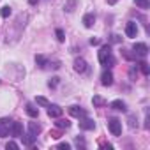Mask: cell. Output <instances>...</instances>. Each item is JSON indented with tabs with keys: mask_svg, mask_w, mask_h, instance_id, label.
<instances>
[{
	"mask_svg": "<svg viewBox=\"0 0 150 150\" xmlns=\"http://www.w3.org/2000/svg\"><path fill=\"white\" fill-rule=\"evenodd\" d=\"M99 64L104 65V67L115 65V55H113L110 44H106V46H103V48L99 50Z\"/></svg>",
	"mask_w": 150,
	"mask_h": 150,
	"instance_id": "obj_1",
	"label": "cell"
},
{
	"mask_svg": "<svg viewBox=\"0 0 150 150\" xmlns=\"http://www.w3.org/2000/svg\"><path fill=\"white\" fill-rule=\"evenodd\" d=\"M108 129L113 136H120L122 134V122L118 118H108Z\"/></svg>",
	"mask_w": 150,
	"mask_h": 150,
	"instance_id": "obj_2",
	"label": "cell"
},
{
	"mask_svg": "<svg viewBox=\"0 0 150 150\" xmlns=\"http://www.w3.org/2000/svg\"><path fill=\"white\" fill-rule=\"evenodd\" d=\"M11 125H13L11 118H0V138H6L11 134Z\"/></svg>",
	"mask_w": 150,
	"mask_h": 150,
	"instance_id": "obj_3",
	"label": "cell"
},
{
	"mask_svg": "<svg viewBox=\"0 0 150 150\" xmlns=\"http://www.w3.org/2000/svg\"><path fill=\"white\" fill-rule=\"evenodd\" d=\"M132 51H134L136 57H146V55H148V46H146L145 42H136V44L132 46Z\"/></svg>",
	"mask_w": 150,
	"mask_h": 150,
	"instance_id": "obj_4",
	"label": "cell"
},
{
	"mask_svg": "<svg viewBox=\"0 0 150 150\" xmlns=\"http://www.w3.org/2000/svg\"><path fill=\"white\" fill-rule=\"evenodd\" d=\"M69 115L71 117H76V118H83V117H87V111L81 108V106H69Z\"/></svg>",
	"mask_w": 150,
	"mask_h": 150,
	"instance_id": "obj_5",
	"label": "cell"
},
{
	"mask_svg": "<svg viewBox=\"0 0 150 150\" xmlns=\"http://www.w3.org/2000/svg\"><path fill=\"white\" fill-rule=\"evenodd\" d=\"M62 113H64V110L58 104H48V117L58 118V117H62Z\"/></svg>",
	"mask_w": 150,
	"mask_h": 150,
	"instance_id": "obj_6",
	"label": "cell"
},
{
	"mask_svg": "<svg viewBox=\"0 0 150 150\" xmlns=\"http://www.w3.org/2000/svg\"><path fill=\"white\" fill-rule=\"evenodd\" d=\"M125 35L127 37H136L138 35V25H136V21H127L125 23Z\"/></svg>",
	"mask_w": 150,
	"mask_h": 150,
	"instance_id": "obj_7",
	"label": "cell"
},
{
	"mask_svg": "<svg viewBox=\"0 0 150 150\" xmlns=\"http://www.w3.org/2000/svg\"><path fill=\"white\" fill-rule=\"evenodd\" d=\"M80 129H83V131H92V129H96V122H94L92 118H88V117H83L81 122H80Z\"/></svg>",
	"mask_w": 150,
	"mask_h": 150,
	"instance_id": "obj_8",
	"label": "cell"
},
{
	"mask_svg": "<svg viewBox=\"0 0 150 150\" xmlns=\"http://www.w3.org/2000/svg\"><path fill=\"white\" fill-rule=\"evenodd\" d=\"M21 134H23V124H21V122H14V120H13V125H11V136L20 138Z\"/></svg>",
	"mask_w": 150,
	"mask_h": 150,
	"instance_id": "obj_9",
	"label": "cell"
},
{
	"mask_svg": "<svg viewBox=\"0 0 150 150\" xmlns=\"http://www.w3.org/2000/svg\"><path fill=\"white\" fill-rule=\"evenodd\" d=\"M101 83L104 87H111L113 85V74H111V71H104L101 74Z\"/></svg>",
	"mask_w": 150,
	"mask_h": 150,
	"instance_id": "obj_10",
	"label": "cell"
},
{
	"mask_svg": "<svg viewBox=\"0 0 150 150\" xmlns=\"http://www.w3.org/2000/svg\"><path fill=\"white\" fill-rule=\"evenodd\" d=\"M25 111H27V115L32 117V118H37V117H39V108H35L32 103H27V104H25Z\"/></svg>",
	"mask_w": 150,
	"mask_h": 150,
	"instance_id": "obj_11",
	"label": "cell"
},
{
	"mask_svg": "<svg viewBox=\"0 0 150 150\" xmlns=\"http://www.w3.org/2000/svg\"><path fill=\"white\" fill-rule=\"evenodd\" d=\"M74 71H76V72H85L87 71L85 58H76V60H74Z\"/></svg>",
	"mask_w": 150,
	"mask_h": 150,
	"instance_id": "obj_12",
	"label": "cell"
},
{
	"mask_svg": "<svg viewBox=\"0 0 150 150\" xmlns=\"http://www.w3.org/2000/svg\"><path fill=\"white\" fill-rule=\"evenodd\" d=\"M41 131H42V127H41L37 122H28V132H30L32 136H35V138H37V136L41 134Z\"/></svg>",
	"mask_w": 150,
	"mask_h": 150,
	"instance_id": "obj_13",
	"label": "cell"
},
{
	"mask_svg": "<svg viewBox=\"0 0 150 150\" xmlns=\"http://www.w3.org/2000/svg\"><path fill=\"white\" fill-rule=\"evenodd\" d=\"M94 23H96V14H94V13H88V14L83 16V25H85L87 28H92Z\"/></svg>",
	"mask_w": 150,
	"mask_h": 150,
	"instance_id": "obj_14",
	"label": "cell"
},
{
	"mask_svg": "<svg viewBox=\"0 0 150 150\" xmlns=\"http://www.w3.org/2000/svg\"><path fill=\"white\" fill-rule=\"evenodd\" d=\"M110 108H111V110H117V111H125V110H127L125 103H124V101H120V99H117V101L110 103Z\"/></svg>",
	"mask_w": 150,
	"mask_h": 150,
	"instance_id": "obj_15",
	"label": "cell"
},
{
	"mask_svg": "<svg viewBox=\"0 0 150 150\" xmlns=\"http://www.w3.org/2000/svg\"><path fill=\"white\" fill-rule=\"evenodd\" d=\"M20 138H21L23 145H27V146H32V145H34V141L37 139V138H35V136H32L30 132H27V134H21Z\"/></svg>",
	"mask_w": 150,
	"mask_h": 150,
	"instance_id": "obj_16",
	"label": "cell"
},
{
	"mask_svg": "<svg viewBox=\"0 0 150 150\" xmlns=\"http://www.w3.org/2000/svg\"><path fill=\"white\" fill-rule=\"evenodd\" d=\"M76 6H78V0H65L64 11H65V13H72L74 9H76Z\"/></svg>",
	"mask_w": 150,
	"mask_h": 150,
	"instance_id": "obj_17",
	"label": "cell"
},
{
	"mask_svg": "<svg viewBox=\"0 0 150 150\" xmlns=\"http://www.w3.org/2000/svg\"><path fill=\"white\" fill-rule=\"evenodd\" d=\"M35 64H37L39 69H46V65H48V58L42 57V55H35Z\"/></svg>",
	"mask_w": 150,
	"mask_h": 150,
	"instance_id": "obj_18",
	"label": "cell"
},
{
	"mask_svg": "<svg viewBox=\"0 0 150 150\" xmlns=\"http://www.w3.org/2000/svg\"><path fill=\"white\" fill-rule=\"evenodd\" d=\"M55 125H57L58 129H69V127H71V122H69L67 118H60V117H58V120L55 122Z\"/></svg>",
	"mask_w": 150,
	"mask_h": 150,
	"instance_id": "obj_19",
	"label": "cell"
},
{
	"mask_svg": "<svg viewBox=\"0 0 150 150\" xmlns=\"http://www.w3.org/2000/svg\"><path fill=\"white\" fill-rule=\"evenodd\" d=\"M134 4H136V7H139V9H143V11H146V9L150 7V2H148V0H134Z\"/></svg>",
	"mask_w": 150,
	"mask_h": 150,
	"instance_id": "obj_20",
	"label": "cell"
},
{
	"mask_svg": "<svg viewBox=\"0 0 150 150\" xmlns=\"http://www.w3.org/2000/svg\"><path fill=\"white\" fill-rule=\"evenodd\" d=\"M92 104H94L96 108H101V106H104V104H106V101H104L101 96H94V99H92Z\"/></svg>",
	"mask_w": 150,
	"mask_h": 150,
	"instance_id": "obj_21",
	"label": "cell"
},
{
	"mask_svg": "<svg viewBox=\"0 0 150 150\" xmlns=\"http://www.w3.org/2000/svg\"><path fill=\"white\" fill-rule=\"evenodd\" d=\"M11 13H13V11H11V7H9V6H4L2 9H0V16H2V18H9V16H11Z\"/></svg>",
	"mask_w": 150,
	"mask_h": 150,
	"instance_id": "obj_22",
	"label": "cell"
},
{
	"mask_svg": "<svg viewBox=\"0 0 150 150\" xmlns=\"http://www.w3.org/2000/svg\"><path fill=\"white\" fill-rule=\"evenodd\" d=\"M138 65H139V69H141V72L145 74V76H148V74H150V67H148V64H146V62H139Z\"/></svg>",
	"mask_w": 150,
	"mask_h": 150,
	"instance_id": "obj_23",
	"label": "cell"
},
{
	"mask_svg": "<svg viewBox=\"0 0 150 150\" xmlns=\"http://www.w3.org/2000/svg\"><path fill=\"white\" fill-rule=\"evenodd\" d=\"M58 83H60V78L53 76V78H51V80L48 81V87H50V88H57V85H58Z\"/></svg>",
	"mask_w": 150,
	"mask_h": 150,
	"instance_id": "obj_24",
	"label": "cell"
},
{
	"mask_svg": "<svg viewBox=\"0 0 150 150\" xmlns=\"http://www.w3.org/2000/svg\"><path fill=\"white\" fill-rule=\"evenodd\" d=\"M55 34H57V39H58L60 42H64V41H65V34H64V30H62V28H57V30H55Z\"/></svg>",
	"mask_w": 150,
	"mask_h": 150,
	"instance_id": "obj_25",
	"label": "cell"
},
{
	"mask_svg": "<svg viewBox=\"0 0 150 150\" xmlns=\"http://www.w3.org/2000/svg\"><path fill=\"white\" fill-rule=\"evenodd\" d=\"M35 103H37L39 106H44V108H48V104H50L46 97H35Z\"/></svg>",
	"mask_w": 150,
	"mask_h": 150,
	"instance_id": "obj_26",
	"label": "cell"
},
{
	"mask_svg": "<svg viewBox=\"0 0 150 150\" xmlns=\"http://www.w3.org/2000/svg\"><path fill=\"white\" fill-rule=\"evenodd\" d=\"M136 125H138L136 117H134V115H129V127H136Z\"/></svg>",
	"mask_w": 150,
	"mask_h": 150,
	"instance_id": "obj_27",
	"label": "cell"
},
{
	"mask_svg": "<svg viewBox=\"0 0 150 150\" xmlns=\"http://www.w3.org/2000/svg\"><path fill=\"white\" fill-rule=\"evenodd\" d=\"M6 148H7V150H18L20 146H18V143H14V141H9V143L6 145Z\"/></svg>",
	"mask_w": 150,
	"mask_h": 150,
	"instance_id": "obj_28",
	"label": "cell"
},
{
	"mask_svg": "<svg viewBox=\"0 0 150 150\" xmlns=\"http://www.w3.org/2000/svg\"><path fill=\"white\" fill-rule=\"evenodd\" d=\"M76 145L81 146V148H85V139H83L81 136H76Z\"/></svg>",
	"mask_w": 150,
	"mask_h": 150,
	"instance_id": "obj_29",
	"label": "cell"
},
{
	"mask_svg": "<svg viewBox=\"0 0 150 150\" xmlns=\"http://www.w3.org/2000/svg\"><path fill=\"white\" fill-rule=\"evenodd\" d=\"M129 76H131V80H132V81H136V67H134V65H132V67H131V71H129Z\"/></svg>",
	"mask_w": 150,
	"mask_h": 150,
	"instance_id": "obj_30",
	"label": "cell"
},
{
	"mask_svg": "<svg viewBox=\"0 0 150 150\" xmlns=\"http://www.w3.org/2000/svg\"><path fill=\"white\" fill-rule=\"evenodd\" d=\"M58 148H60V150H69L71 145H69V143H58Z\"/></svg>",
	"mask_w": 150,
	"mask_h": 150,
	"instance_id": "obj_31",
	"label": "cell"
},
{
	"mask_svg": "<svg viewBox=\"0 0 150 150\" xmlns=\"http://www.w3.org/2000/svg\"><path fill=\"white\" fill-rule=\"evenodd\" d=\"M101 148H104V150H111V148H113V145H111V143H103V145H101Z\"/></svg>",
	"mask_w": 150,
	"mask_h": 150,
	"instance_id": "obj_32",
	"label": "cell"
},
{
	"mask_svg": "<svg viewBox=\"0 0 150 150\" xmlns=\"http://www.w3.org/2000/svg\"><path fill=\"white\" fill-rule=\"evenodd\" d=\"M90 44H92V46H97V44H99V39L92 37V39H90Z\"/></svg>",
	"mask_w": 150,
	"mask_h": 150,
	"instance_id": "obj_33",
	"label": "cell"
},
{
	"mask_svg": "<svg viewBox=\"0 0 150 150\" xmlns=\"http://www.w3.org/2000/svg\"><path fill=\"white\" fill-rule=\"evenodd\" d=\"M111 41H113V42H120V37H118V35H111Z\"/></svg>",
	"mask_w": 150,
	"mask_h": 150,
	"instance_id": "obj_34",
	"label": "cell"
},
{
	"mask_svg": "<svg viewBox=\"0 0 150 150\" xmlns=\"http://www.w3.org/2000/svg\"><path fill=\"white\" fill-rule=\"evenodd\" d=\"M106 2H108V4H110V6H115V4H117V2H118V0H106Z\"/></svg>",
	"mask_w": 150,
	"mask_h": 150,
	"instance_id": "obj_35",
	"label": "cell"
},
{
	"mask_svg": "<svg viewBox=\"0 0 150 150\" xmlns=\"http://www.w3.org/2000/svg\"><path fill=\"white\" fill-rule=\"evenodd\" d=\"M28 2H30V6H35V4L39 2V0H28Z\"/></svg>",
	"mask_w": 150,
	"mask_h": 150,
	"instance_id": "obj_36",
	"label": "cell"
}]
</instances>
